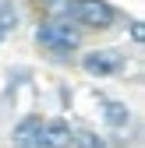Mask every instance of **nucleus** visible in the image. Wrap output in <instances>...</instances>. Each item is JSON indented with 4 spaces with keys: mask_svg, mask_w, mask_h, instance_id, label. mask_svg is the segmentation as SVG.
Returning a JSON list of instances; mask_svg holds the SVG:
<instances>
[{
    "mask_svg": "<svg viewBox=\"0 0 145 148\" xmlns=\"http://www.w3.org/2000/svg\"><path fill=\"white\" fill-rule=\"evenodd\" d=\"M35 42L46 46L50 53H57V57H67V53L78 49V28H71L64 21H46L35 28Z\"/></svg>",
    "mask_w": 145,
    "mask_h": 148,
    "instance_id": "obj_1",
    "label": "nucleus"
},
{
    "mask_svg": "<svg viewBox=\"0 0 145 148\" xmlns=\"http://www.w3.org/2000/svg\"><path fill=\"white\" fill-rule=\"evenodd\" d=\"M71 14L78 18V25L85 28H110L113 25V7L103 4V0H75Z\"/></svg>",
    "mask_w": 145,
    "mask_h": 148,
    "instance_id": "obj_2",
    "label": "nucleus"
},
{
    "mask_svg": "<svg viewBox=\"0 0 145 148\" xmlns=\"http://www.w3.org/2000/svg\"><path fill=\"white\" fill-rule=\"evenodd\" d=\"M81 67L92 74V78H110L113 71H120V53H113V49H96V53H85Z\"/></svg>",
    "mask_w": 145,
    "mask_h": 148,
    "instance_id": "obj_3",
    "label": "nucleus"
},
{
    "mask_svg": "<svg viewBox=\"0 0 145 148\" xmlns=\"http://www.w3.org/2000/svg\"><path fill=\"white\" fill-rule=\"evenodd\" d=\"M14 148H43V120L25 116L14 127Z\"/></svg>",
    "mask_w": 145,
    "mask_h": 148,
    "instance_id": "obj_4",
    "label": "nucleus"
},
{
    "mask_svg": "<svg viewBox=\"0 0 145 148\" xmlns=\"http://www.w3.org/2000/svg\"><path fill=\"white\" fill-rule=\"evenodd\" d=\"M71 123L67 120H46L43 123V148H67L71 145Z\"/></svg>",
    "mask_w": 145,
    "mask_h": 148,
    "instance_id": "obj_5",
    "label": "nucleus"
},
{
    "mask_svg": "<svg viewBox=\"0 0 145 148\" xmlns=\"http://www.w3.org/2000/svg\"><path fill=\"white\" fill-rule=\"evenodd\" d=\"M106 120H110L113 127H124V123H128V106H120V102H106Z\"/></svg>",
    "mask_w": 145,
    "mask_h": 148,
    "instance_id": "obj_6",
    "label": "nucleus"
},
{
    "mask_svg": "<svg viewBox=\"0 0 145 148\" xmlns=\"http://www.w3.org/2000/svg\"><path fill=\"white\" fill-rule=\"evenodd\" d=\"M71 141H75L78 148H106V141H103V138H96L92 131H78V134L71 138Z\"/></svg>",
    "mask_w": 145,
    "mask_h": 148,
    "instance_id": "obj_7",
    "label": "nucleus"
},
{
    "mask_svg": "<svg viewBox=\"0 0 145 148\" xmlns=\"http://www.w3.org/2000/svg\"><path fill=\"white\" fill-rule=\"evenodd\" d=\"M71 4L75 0H46V11L50 14H71Z\"/></svg>",
    "mask_w": 145,
    "mask_h": 148,
    "instance_id": "obj_8",
    "label": "nucleus"
},
{
    "mask_svg": "<svg viewBox=\"0 0 145 148\" xmlns=\"http://www.w3.org/2000/svg\"><path fill=\"white\" fill-rule=\"evenodd\" d=\"M131 39H135V42H142V39H145V32H142V21H135V25H131Z\"/></svg>",
    "mask_w": 145,
    "mask_h": 148,
    "instance_id": "obj_9",
    "label": "nucleus"
}]
</instances>
